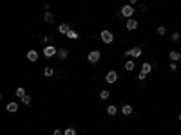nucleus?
Listing matches in <instances>:
<instances>
[{"mask_svg": "<svg viewBox=\"0 0 181 135\" xmlns=\"http://www.w3.org/2000/svg\"><path fill=\"white\" fill-rule=\"evenodd\" d=\"M134 13H136V9H134V6H130V4H125V6L120 9V15H121V16H125L127 20H129V18H132V15H134Z\"/></svg>", "mask_w": 181, "mask_h": 135, "instance_id": "f257e3e1", "label": "nucleus"}, {"mask_svg": "<svg viewBox=\"0 0 181 135\" xmlns=\"http://www.w3.org/2000/svg\"><path fill=\"white\" fill-rule=\"evenodd\" d=\"M100 40L103 43H107V45H111L112 42H114V34L111 33V31H107V29H103L102 33H100Z\"/></svg>", "mask_w": 181, "mask_h": 135, "instance_id": "f03ea898", "label": "nucleus"}, {"mask_svg": "<svg viewBox=\"0 0 181 135\" xmlns=\"http://www.w3.org/2000/svg\"><path fill=\"white\" fill-rule=\"evenodd\" d=\"M141 54H143L141 47H132L125 51V58H141Z\"/></svg>", "mask_w": 181, "mask_h": 135, "instance_id": "7ed1b4c3", "label": "nucleus"}, {"mask_svg": "<svg viewBox=\"0 0 181 135\" xmlns=\"http://www.w3.org/2000/svg\"><path fill=\"white\" fill-rule=\"evenodd\" d=\"M100 58H102V52L100 51H91L87 54V61H89V63H98Z\"/></svg>", "mask_w": 181, "mask_h": 135, "instance_id": "20e7f679", "label": "nucleus"}, {"mask_svg": "<svg viewBox=\"0 0 181 135\" xmlns=\"http://www.w3.org/2000/svg\"><path fill=\"white\" fill-rule=\"evenodd\" d=\"M116 81H118V72H116V70H109V72L105 74V83L112 85V83H116Z\"/></svg>", "mask_w": 181, "mask_h": 135, "instance_id": "39448f33", "label": "nucleus"}, {"mask_svg": "<svg viewBox=\"0 0 181 135\" xmlns=\"http://www.w3.org/2000/svg\"><path fill=\"white\" fill-rule=\"evenodd\" d=\"M42 54L45 56V58H53V56H56V54H58V49H54L53 45H47V47L43 49Z\"/></svg>", "mask_w": 181, "mask_h": 135, "instance_id": "423d86ee", "label": "nucleus"}, {"mask_svg": "<svg viewBox=\"0 0 181 135\" xmlns=\"http://www.w3.org/2000/svg\"><path fill=\"white\" fill-rule=\"evenodd\" d=\"M138 26H139L138 20H134V18H129V20H127V31H136Z\"/></svg>", "mask_w": 181, "mask_h": 135, "instance_id": "0eeeda50", "label": "nucleus"}, {"mask_svg": "<svg viewBox=\"0 0 181 135\" xmlns=\"http://www.w3.org/2000/svg\"><path fill=\"white\" fill-rule=\"evenodd\" d=\"M120 112L123 114V115H125V117H127V115H132V112H134V108H132V105H123Z\"/></svg>", "mask_w": 181, "mask_h": 135, "instance_id": "6e6552de", "label": "nucleus"}, {"mask_svg": "<svg viewBox=\"0 0 181 135\" xmlns=\"http://www.w3.org/2000/svg\"><path fill=\"white\" fill-rule=\"evenodd\" d=\"M168 59L174 61V63H176V61H179V59H181V52L179 51H170V52H168Z\"/></svg>", "mask_w": 181, "mask_h": 135, "instance_id": "1a4fd4ad", "label": "nucleus"}, {"mask_svg": "<svg viewBox=\"0 0 181 135\" xmlns=\"http://www.w3.org/2000/svg\"><path fill=\"white\" fill-rule=\"evenodd\" d=\"M26 56H27V59H29V61H36L40 54H38V51H35V49H31V51H29V52L26 54Z\"/></svg>", "mask_w": 181, "mask_h": 135, "instance_id": "9d476101", "label": "nucleus"}, {"mask_svg": "<svg viewBox=\"0 0 181 135\" xmlns=\"http://www.w3.org/2000/svg\"><path fill=\"white\" fill-rule=\"evenodd\" d=\"M43 20H45L47 24H54V15H53L51 11H45V13H43Z\"/></svg>", "mask_w": 181, "mask_h": 135, "instance_id": "9b49d317", "label": "nucleus"}, {"mask_svg": "<svg viewBox=\"0 0 181 135\" xmlns=\"http://www.w3.org/2000/svg\"><path fill=\"white\" fill-rule=\"evenodd\" d=\"M134 68H136V63H134V59H127V61H125V70H127V72H132Z\"/></svg>", "mask_w": 181, "mask_h": 135, "instance_id": "f8f14e48", "label": "nucleus"}, {"mask_svg": "<svg viewBox=\"0 0 181 135\" xmlns=\"http://www.w3.org/2000/svg\"><path fill=\"white\" fill-rule=\"evenodd\" d=\"M8 112H11V114H15V112H18V103H15V101H11V103H8Z\"/></svg>", "mask_w": 181, "mask_h": 135, "instance_id": "ddd939ff", "label": "nucleus"}, {"mask_svg": "<svg viewBox=\"0 0 181 135\" xmlns=\"http://www.w3.org/2000/svg\"><path fill=\"white\" fill-rule=\"evenodd\" d=\"M71 31V27L67 26V24H60V26H58V33L60 34H67Z\"/></svg>", "mask_w": 181, "mask_h": 135, "instance_id": "4468645a", "label": "nucleus"}, {"mask_svg": "<svg viewBox=\"0 0 181 135\" xmlns=\"http://www.w3.org/2000/svg\"><path fill=\"white\" fill-rule=\"evenodd\" d=\"M141 72H145V74H150V72H152V65H150L148 61H145V63L141 65Z\"/></svg>", "mask_w": 181, "mask_h": 135, "instance_id": "2eb2a0df", "label": "nucleus"}, {"mask_svg": "<svg viewBox=\"0 0 181 135\" xmlns=\"http://www.w3.org/2000/svg\"><path fill=\"white\" fill-rule=\"evenodd\" d=\"M56 58L58 59H67V49H58V54H56Z\"/></svg>", "mask_w": 181, "mask_h": 135, "instance_id": "dca6fc26", "label": "nucleus"}, {"mask_svg": "<svg viewBox=\"0 0 181 135\" xmlns=\"http://www.w3.org/2000/svg\"><path fill=\"white\" fill-rule=\"evenodd\" d=\"M107 114H109L111 117H114V115L118 114V108H116L114 105H109V106H107Z\"/></svg>", "mask_w": 181, "mask_h": 135, "instance_id": "f3484780", "label": "nucleus"}, {"mask_svg": "<svg viewBox=\"0 0 181 135\" xmlns=\"http://www.w3.org/2000/svg\"><path fill=\"white\" fill-rule=\"evenodd\" d=\"M65 36H67L69 40H78V33H76V31H73V29H71V31L65 34Z\"/></svg>", "mask_w": 181, "mask_h": 135, "instance_id": "a211bd4d", "label": "nucleus"}, {"mask_svg": "<svg viewBox=\"0 0 181 135\" xmlns=\"http://www.w3.org/2000/svg\"><path fill=\"white\" fill-rule=\"evenodd\" d=\"M43 74H45L47 77H51L53 74H54V68H53V67H45V68H43Z\"/></svg>", "mask_w": 181, "mask_h": 135, "instance_id": "6ab92c4d", "label": "nucleus"}, {"mask_svg": "<svg viewBox=\"0 0 181 135\" xmlns=\"http://www.w3.org/2000/svg\"><path fill=\"white\" fill-rule=\"evenodd\" d=\"M179 38H181L179 31H174V33H172V36H170V40H172V42H179Z\"/></svg>", "mask_w": 181, "mask_h": 135, "instance_id": "aec40b11", "label": "nucleus"}, {"mask_svg": "<svg viewBox=\"0 0 181 135\" xmlns=\"http://www.w3.org/2000/svg\"><path fill=\"white\" fill-rule=\"evenodd\" d=\"M109 95H111V94H109V90H102V92H100V99H102V101H105V99H109Z\"/></svg>", "mask_w": 181, "mask_h": 135, "instance_id": "412c9836", "label": "nucleus"}, {"mask_svg": "<svg viewBox=\"0 0 181 135\" xmlns=\"http://www.w3.org/2000/svg\"><path fill=\"white\" fill-rule=\"evenodd\" d=\"M156 31H158V34H159V36H163V34H167V27H165V26H158V29H156Z\"/></svg>", "mask_w": 181, "mask_h": 135, "instance_id": "4be33fe9", "label": "nucleus"}, {"mask_svg": "<svg viewBox=\"0 0 181 135\" xmlns=\"http://www.w3.org/2000/svg\"><path fill=\"white\" fill-rule=\"evenodd\" d=\"M17 97H20V99H22V97H24V95H26V90H24V88H17Z\"/></svg>", "mask_w": 181, "mask_h": 135, "instance_id": "5701e85b", "label": "nucleus"}, {"mask_svg": "<svg viewBox=\"0 0 181 135\" xmlns=\"http://www.w3.org/2000/svg\"><path fill=\"white\" fill-rule=\"evenodd\" d=\"M20 101H22V105H29V103H31V95H27V94H26Z\"/></svg>", "mask_w": 181, "mask_h": 135, "instance_id": "b1692460", "label": "nucleus"}, {"mask_svg": "<svg viewBox=\"0 0 181 135\" xmlns=\"http://www.w3.org/2000/svg\"><path fill=\"white\" fill-rule=\"evenodd\" d=\"M63 135H76V130H74V128H67V130H65V132H63Z\"/></svg>", "mask_w": 181, "mask_h": 135, "instance_id": "393cba45", "label": "nucleus"}, {"mask_svg": "<svg viewBox=\"0 0 181 135\" xmlns=\"http://www.w3.org/2000/svg\"><path fill=\"white\" fill-rule=\"evenodd\" d=\"M138 79H139V81H145V79H147V74H145V72H139V74H138Z\"/></svg>", "mask_w": 181, "mask_h": 135, "instance_id": "a878e982", "label": "nucleus"}, {"mask_svg": "<svg viewBox=\"0 0 181 135\" xmlns=\"http://www.w3.org/2000/svg\"><path fill=\"white\" fill-rule=\"evenodd\" d=\"M170 72H176V70H178V65H176V63H174V61H170Z\"/></svg>", "mask_w": 181, "mask_h": 135, "instance_id": "bb28decb", "label": "nucleus"}, {"mask_svg": "<svg viewBox=\"0 0 181 135\" xmlns=\"http://www.w3.org/2000/svg\"><path fill=\"white\" fill-rule=\"evenodd\" d=\"M53 135H63V132H62V130H54V132H53Z\"/></svg>", "mask_w": 181, "mask_h": 135, "instance_id": "cd10ccee", "label": "nucleus"}, {"mask_svg": "<svg viewBox=\"0 0 181 135\" xmlns=\"http://www.w3.org/2000/svg\"><path fill=\"white\" fill-rule=\"evenodd\" d=\"M138 2H139V0H129V4H130V6H136Z\"/></svg>", "mask_w": 181, "mask_h": 135, "instance_id": "c85d7f7f", "label": "nucleus"}, {"mask_svg": "<svg viewBox=\"0 0 181 135\" xmlns=\"http://www.w3.org/2000/svg\"><path fill=\"white\" fill-rule=\"evenodd\" d=\"M179 121H181V114H179Z\"/></svg>", "mask_w": 181, "mask_h": 135, "instance_id": "c756f323", "label": "nucleus"}]
</instances>
